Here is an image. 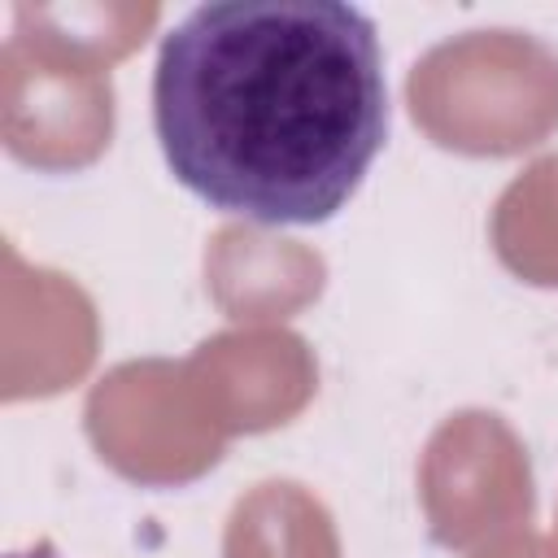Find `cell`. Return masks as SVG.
Instances as JSON below:
<instances>
[{"instance_id": "1", "label": "cell", "mask_w": 558, "mask_h": 558, "mask_svg": "<svg viewBox=\"0 0 558 558\" xmlns=\"http://www.w3.org/2000/svg\"><path fill=\"white\" fill-rule=\"evenodd\" d=\"M153 131L205 205L314 227L362 187L388 140L379 31L340 0H209L157 48Z\"/></svg>"}, {"instance_id": "2", "label": "cell", "mask_w": 558, "mask_h": 558, "mask_svg": "<svg viewBox=\"0 0 558 558\" xmlns=\"http://www.w3.org/2000/svg\"><path fill=\"white\" fill-rule=\"evenodd\" d=\"M9 558H61V554H57V549H52L48 541H35L31 549H13Z\"/></svg>"}]
</instances>
